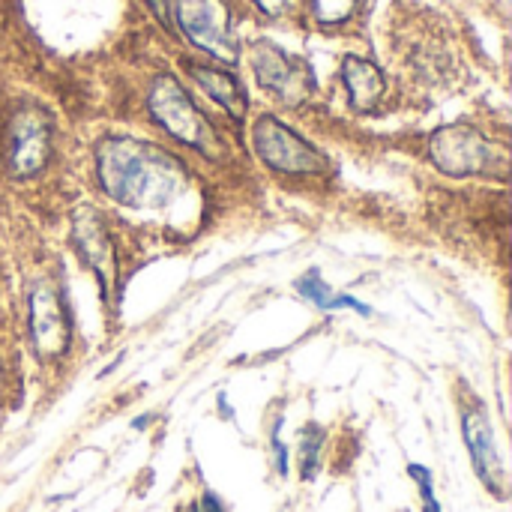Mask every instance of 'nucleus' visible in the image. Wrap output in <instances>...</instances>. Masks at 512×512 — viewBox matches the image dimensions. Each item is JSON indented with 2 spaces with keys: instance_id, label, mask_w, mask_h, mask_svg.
<instances>
[{
  "instance_id": "obj_1",
  "label": "nucleus",
  "mask_w": 512,
  "mask_h": 512,
  "mask_svg": "<svg viewBox=\"0 0 512 512\" xmlns=\"http://www.w3.org/2000/svg\"><path fill=\"white\" fill-rule=\"evenodd\" d=\"M96 174L102 192L132 210L168 207L177 201L186 183L174 156L147 141L123 135H111L99 144Z\"/></svg>"
},
{
  "instance_id": "obj_2",
  "label": "nucleus",
  "mask_w": 512,
  "mask_h": 512,
  "mask_svg": "<svg viewBox=\"0 0 512 512\" xmlns=\"http://www.w3.org/2000/svg\"><path fill=\"white\" fill-rule=\"evenodd\" d=\"M429 156L435 168L450 177H474V174L507 177L510 174L507 144H495L489 135L465 123L438 129L429 138Z\"/></svg>"
},
{
  "instance_id": "obj_3",
  "label": "nucleus",
  "mask_w": 512,
  "mask_h": 512,
  "mask_svg": "<svg viewBox=\"0 0 512 512\" xmlns=\"http://www.w3.org/2000/svg\"><path fill=\"white\" fill-rule=\"evenodd\" d=\"M147 108H150V117L168 135H174L180 144L195 147V150L210 147V126H207L204 114L195 108V102L189 99V93L183 90V84L177 78L159 75L153 81V87H150Z\"/></svg>"
},
{
  "instance_id": "obj_4",
  "label": "nucleus",
  "mask_w": 512,
  "mask_h": 512,
  "mask_svg": "<svg viewBox=\"0 0 512 512\" xmlns=\"http://www.w3.org/2000/svg\"><path fill=\"white\" fill-rule=\"evenodd\" d=\"M252 144H255V153L264 159V165L273 171H282V174H321L324 171V156L270 114L255 123Z\"/></svg>"
},
{
  "instance_id": "obj_5",
  "label": "nucleus",
  "mask_w": 512,
  "mask_h": 512,
  "mask_svg": "<svg viewBox=\"0 0 512 512\" xmlns=\"http://www.w3.org/2000/svg\"><path fill=\"white\" fill-rule=\"evenodd\" d=\"M177 21L195 48L216 60H237V39L225 0H177Z\"/></svg>"
},
{
  "instance_id": "obj_6",
  "label": "nucleus",
  "mask_w": 512,
  "mask_h": 512,
  "mask_svg": "<svg viewBox=\"0 0 512 512\" xmlns=\"http://www.w3.org/2000/svg\"><path fill=\"white\" fill-rule=\"evenodd\" d=\"M51 159V123L45 111L24 105L9 120L6 132V168L15 177L39 174Z\"/></svg>"
},
{
  "instance_id": "obj_7",
  "label": "nucleus",
  "mask_w": 512,
  "mask_h": 512,
  "mask_svg": "<svg viewBox=\"0 0 512 512\" xmlns=\"http://www.w3.org/2000/svg\"><path fill=\"white\" fill-rule=\"evenodd\" d=\"M72 321L60 288L48 279L36 282L30 291V339L42 360H54L69 348Z\"/></svg>"
},
{
  "instance_id": "obj_8",
  "label": "nucleus",
  "mask_w": 512,
  "mask_h": 512,
  "mask_svg": "<svg viewBox=\"0 0 512 512\" xmlns=\"http://www.w3.org/2000/svg\"><path fill=\"white\" fill-rule=\"evenodd\" d=\"M252 69L258 84L285 105H300L312 90V75L306 63L273 42H258L252 48Z\"/></svg>"
},
{
  "instance_id": "obj_9",
  "label": "nucleus",
  "mask_w": 512,
  "mask_h": 512,
  "mask_svg": "<svg viewBox=\"0 0 512 512\" xmlns=\"http://www.w3.org/2000/svg\"><path fill=\"white\" fill-rule=\"evenodd\" d=\"M462 435H465L474 471L483 480V486L492 495L507 498V471H504V462H501V453H498L492 420L486 417L483 405L462 408Z\"/></svg>"
},
{
  "instance_id": "obj_10",
  "label": "nucleus",
  "mask_w": 512,
  "mask_h": 512,
  "mask_svg": "<svg viewBox=\"0 0 512 512\" xmlns=\"http://www.w3.org/2000/svg\"><path fill=\"white\" fill-rule=\"evenodd\" d=\"M342 81H345L351 105L360 108V111H369L387 90L381 69L372 60H363V57H354V54H348L342 60Z\"/></svg>"
},
{
  "instance_id": "obj_11",
  "label": "nucleus",
  "mask_w": 512,
  "mask_h": 512,
  "mask_svg": "<svg viewBox=\"0 0 512 512\" xmlns=\"http://www.w3.org/2000/svg\"><path fill=\"white\" fill-rule=\"evenodd\" d=\"M189 72H192V78L204 87V93H207L216 105H222L234 120H243V117H246L249 102H246V93H243V87L237 84V78H234L231 72L216 69V66H207V63H204V66L192 63Z\"/></svg>"
},
{
  "instance_id": "obj_12",
  "label": "nucleus",
  "mask_w": 512,
  "mask_h": 512,
  "mask_svg": "<svg viewBox=\"0 0 512 512\" xmlns=\"http://www.w3.org/2000/svg\"><path fill=\"white\" fill-rule=\"evenodd\" d=\"M78 252H84V261L99 273L102 279V288L111 285V276H114V255L108 249V240L99 228V222H78Z\"/></svg>"
},
{
  "instance_id": "obj_13",
  "label": "nucleus",
  "mask_w": 512,
  "mask_h": 512,
  "mask_svg": "<svg viewBox=\"0 0 512 512\" xmlns=\"http://www.w3.org/2000/svg\"><path fill=\"white\" fill-rule=\"evenodd\" d=\"M297 291L309 300V303H315L318 309H324V312H330V309H354V312H360V315H369L372 309L369 306H363L360 300H354V297H345V294H333L330 291V285L321 279V273L318 270H309L303 279H297Z\"/></svg>"
},
{
  "instance_id": "obj_14",
  "label": "nucleus",
  "mask_w": 512,
  "mask_h": 512,
  "mask_svg": "<svg viewBox=\"0 0 512 512\" xmlns=\"http://www.w3.org/2000/svg\"><path fill=\"white\" fill-rule=\"evenodd\" d=\"M321 444H324V429H318L315 423L303 429L300 438V474L303 480H315L318 468H321Z\"/></svg>"
},
{
  "instance_id": "obj_15",
  "label": "nucleus",
  "mask_w": 512,
  "mask_h": 512,
  "mask_svg": "<svg viewBox=\"0 0 512 512\" xmlns=\"http://www.w3.org/2000/svg\"><path fill=\"white\" fill-rule=\"evenodd\" d=\"M360 0H312V12L321 24H339L348 21L357 12Z\"/></svg>"
},
{
  "instance_id": "obj_16",
  "label": "nucleus",
  "mask_w": 512,
  "mask_h": 512,
  "mask_svg": "<svg viewBox=\"0 0 512 512\" xmlns=\"http://www.w3.org/2000/svg\"><path fill=\"white\" fill-rule=\"evenodd\" d=\"M408 474L417 480L420 486V495H423V512H441V504L435 501V492H432V474L423 468V465H411Z\"/></svg>"
},
{
  "instance_id": "obj_17",
  "label": "nucleus",
  "mask_w": 512,
  "mask_h": 512,
  "mask_svg": "<svg viewBox=\"0 0 512 512\" xmlns=\"http://www.w3.org/2000/svg\"><path fill=\"white\" fill-rule=\"evenodd\" d=\"M270 444H273V453H276V471H279V477H285L288 474V450L282 447V441H279L276 432H273Z\"/></svg>"
},
{
  "instance_id": "obj_18",
  "label": "nucleus",
  "mask_w": 512,
  "mask_h": 512,
  "mask_svg": "<svg viewBox=\"0 0 512 512\" xmlns=\"http://www.w3.org/2000/svg\"><path fill=\"white\" fill-rule=\"evenodd\" d=\"M255 3H258L267 15H282L285 9H291L294 0H255Z\"/></svg>"
},
{
  "instance_id": "obj_19",
  "label": "nucleus",
  "mask_w": 512,
  "mask_h": 512,
  "mask_svg": "<svg viewBox=\"0 0 512 512\" xmlns=\"http://www.w3.org/2000/svg\"><path fill=\"white\" fill-rule=\"evenodd\" d=\"M198 512H225V507H222V501L213 492H204L201 504H198Z\"/></svg>"
},
{
  "instance_id": "obj_20",
  "label": "nucleus",
  "mask_w": 512,
  "mask_h": 512,
  "mask_svg": "<svg viewBox=\"0 0 512 512\" xmlns=\"http://www.w3.org/2000/svg\"><path fill=\"white\" fill-rule=\"evenodd\" d=\"M150 3V9L156 12V18L162 21V24H168V0H147Z\"/></svg>"
},
{
  "instance_id": "obj_21",
  "label": "nucleus",
  "mask_w": 512,
  "mask_h": 512,
  "mask_svg": "<svg viewBox=\"0 0 512 512\" xmlns=\"http://www.w3.org/2000/svg\"><path fill=\"white\" fill-rule=\"evenodd\" d=\"M189 512H198V510H189Z\"/></svg>"
}]
</instances>
